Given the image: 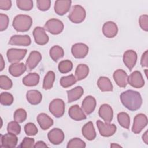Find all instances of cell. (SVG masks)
<instances>
[{"label": "cell", "instance_id": "cell-36", "mask_svg": "<svg viewBox=\"0 0 148 148\" xmlns=\"http://www.w3.org/2000/svg\"><path fill=\"white\" fill-rule=\"evenodd\" d=\"M17 7L22 10L29 11L33 8V1L31 0H17Z\"/></svg>", "mask_w": 148, "mask_h": 148}, {"label": "cell", "instance_id": "cell-17", "mask_svg": "<svg viewBox=\"0 0 148 148\" xmlns=\"http://www.w3.org/2000/svg\"><path fill=\"white\" fill-rule=\"evenodd\" d=\"M31 43V40L30 37L27 35H13L9 41V44L11 45H17V46H29Z\"/></svg>", "mask_w": 148, "mask_h": 148}, {"label": "cell", "instance_id": "cell-21", "mask_svg": "<svg viewBox=\"0 0 148 148\" xmlns=\"http://www.w3.org/2000/svg\"><path fill=\"white\" fill-rule=\"evenodd\" d=\"M69 117L74 120L81 121L86 119V116L82 108L78 105H74L70 107L68 110Z\"/></svg>", "mask_w": 148, "mask_h": 148}, {"label": "cell", "instance_id": "cell-3", "mask_svg": "<svg viewBox=\"0 0 148 148\" xmlns=\"http://www.w3.org/2000/svg\"><path fill=\"white\" fill-rule=\"evenodd\" d=\"M86 16L85 9L80 5H76L72 6L68 15L69 19L73 23L79 24L83 22Z\"/></svg>", "mask_w": 148, "mask_h": 148}, {"label": "cell", "instance_id": "cell-27", "mask_svg": "<svg viewBox=\"0 0 148 148\" xmlns=\"http://www.w3.org/2000/svg\"><path fill=\"white\" fill-rule=\"evenodd\" d=\"M83 93L84 90L81 86H77L70 90L67 91L68 102L71 103L79 99Z\"/></svg>", "mask_w": 148, "mask_h": 148}, {"label": "cell", "instance_id": "cell-32", "mask_svg": "<svg viewBox=\"0 0 148 148\" xmlns=\"http://www.w3.org/2000/svg\"><path fill=\"white\" fill-rule=\"evenodd\" d=\"M55 80V73L53 71H49L45 75L43 82V88L45 90H49L52 88L54 82Z\"/></svg>", "mask_w": 148, "mask_h": 148}, {"label": "cell", "instance_id": "cell-22", "mask_svg": "<svg viewBox=\"0 0 148 148\" xmlns=\"http://www.w3.org/2000/svg\"><path fill=\"white\" fill-rule=\"evenodd\" d=\"M96 106V100L91 95L87 96L83 101L82 109L87 114H90L93 112Z\"/></svg>", "mask_w": 148, "mask_h": 148}, {"label": "cell", "instance_id": "cell-19", "mask_svg": "<svg viewBox=\"0 0 148 148\" xmlns=\"http://www.w3.org/2000/svg\"><path fill=\"white\" fill-rule=\"evenodd\" d=\"M102 32L107 38H114L118 32L117 26L113 21H107L104 23L102 27Z\"/></svg>", "mask_w": 148, "mask_h": 148}, {"label": "cell", "instance_id": "cell-41", "mask_svg": "<svg viewBox=\"0 0 148 148\" xmlns=\"http://www.w3.org/2000/svg\"><path fill=\"white\" fill-rule=\"evenodd\" d=\"M12 86V81L7 76L1 75L0 76V87L1 89L9 90Z\"/></svg>", "mask_w": 148, "mask_h": 148}, {"label": "cell", "instance_id": "cell-48", "mask_svg": "<svg viewBox=\"0 0 148 148\" xmlns=\"http://www.w3.org/2000/svg\"><path fill=\"white\" fill-rule=\"evenodd\" d=\"M147 50H146L145 53H143L142 57H141V61H140V64L142 67H147L148 66V58H147Z\"/></svg>", "mask_w": 148, "mask_h": 148}, {"label": "cell", "instance_id": "cell-5", "mask_svg": "<svg viewBox=\"0 0 148 148\" xmlns=\"http://www.w3.org/2000/svg\"><path fill=\"white\" fill-rule=\"evenodd\" d=\"M44 29L51 34L58 35L63 31L64 24L60 20L51 18L46 21L44 25Z\"/></svg>", "mask_w": 148, "mask_h": 148}, {"label": "cell", "instance_id": "cell-33", "mask_svg": "<svg viewBox=\"0 0 148 148\" xmlns=\"http://www.w3.org/2000/svg\"><path fill=\"white\" fill-rule=\"evenodd\" d=\"M117 120L119 124L123 128L129 129L130 125V117L125 112H120L117 114Z\"/></svg>", "mask_w": 148, "mask_h": 148}, {"label": "cell", "instance_id": "cell-20", "mask_svg": "<svg viewBox=\"0 0 148 148\" xmlns=\"http://www.w3.org/2000/svg\"><path fill=\"white\" fill-rule=\"evenodd\" d=\"M116 83L120 87H125L128 84V75L123 69H117L113 73V75Z\"/></svg>", "mask_w": 148, "mask_h": 148}, {"label": "cell", "instance_id": "cell-38", "mask_svg": "<svg viewBox=\"0 0 148 148\" xmlns=\"http://www.w3.org/2000/svg\"><path fill=\"white\" fill-rule=\"evenodd\" d=\"M7 131L8 133L17 135L20 133L21 127L18 122L16 121H10L8 124Z\"/></svg>", "mask_w": 148, "mask_h": 148}, {"label": "cell", "instance_id": "cell-40", "mask_svg": "<svg viewBox=\"0 0 148 148\" xmlns=\"http://www.w3.org/2000/svg\"><path fill=\"white\" fill-rule=\"evenodd\" d=\"M68 148H84L86 147L85 142L78 138H75L71 139L67 145L66 146Z\"/></svg>", "mask_w": 148, "mask_h": 148}, {"label": "cell", "instance_id": "cell-18", "mask_svg": "<svg viewBox=\"0 0 148 148\" xmlns=\"http://www.w3.org/2000/svg\"><path fill=\"white\" fill-rule=\"evenodd\" d=\"M98 114L99 117L105 121V122L110 123L113 119V109L109 105L103 104L99 109Z\"/></svg>", "mask_w": 148, "mask_h": 148}, {"label": "cell", "instance_id": "cell-23", "mask_svg": "<svg viewBox=\"0 0 148 148\" xmlns=\"http://www.w3.org/2000/svg\"><path fill=\"white\" fill-rule=\"evenodd\" d=\"M83 136L88 140H92L96 137V132L91 121L86 123L82 129Z\"/></svg>", "mask_w": 148, "mask_h": 148}, {"label": "cell", "instance_id": "cell-37", "mask_svg": "<svg viewBox=\"0 0 148 148\" xmlns=\"http://www.w3.org/2000/svg\"><path fill=\"white\" fill-rule=\"evenodd\" d=\"M13 100H14V98L12 94L8 92H2L0 95V102L3 105H5V106L10 105L13 103Z\"/></svg>", "mask_w": 148, "mask_h": 148}, {"label": "cell", "instance_id": "cell-43", "mask_svg": "<svg viewBox=\"0 0 148 148\" xmlns=\"http://www.w3.org/2000/svg\"><path fill=\"white\" fill-rule=\"evenodd\" d=\"M51 5V1L50 0H37L36 6L39 10L41 11L47 10Z\"/></svg>", "mask_w": 148, "mask_h": 148}, {"label": "cell", "instance_id": "cell-47", "mask_svg": "<svg viewBox=\"0 0 148 148\" xmlns=\"http://www.w3.org/2000/svg\"><path fill=\"white\" fill-rule=\"evenodd\" d=\"M12 6V1L10 0H0V9L1 10H9Z\"/></svg>", "mask_w": 148, "mask_h": 148}, {"label": "cell", "instance_id": "cell-9", "mask_svg": "<svg viewBox=\"0 0 148 148\" xmlns=\"http://www.w3.org/2000/svg\"><path fill=\"white\" fill-rule=\"evenodd\" d=\"M33 36L36 43L39 45H46L49 41V36L44 28L36 27L33 31Z\"/></svg>", "mask_w": 148, "mask_h": 148}, {"label": "cell", "instance_id": "cell-7", "mask_svg": "<svg viewBox=\"0 0 148 148\" xmlns=\"http://www.w3.org/2000/svg\"><path fill=\"white\" fill-rule=\"evenodd\" d=\"M96 123L99 132L102 136L109 137L112 136L116 131L117 127L114 124H110L109 123L106 122L103 123L100 120H98Z\"/></svg>", "mask_w": 148, "mask_h": 148}, {"label": "cell", "instance_id": "cell-51", "mask_svg": "<svg viewBox=\"0 0 148 148\" xmlns=\"http://www.w3.org/2000/svg\"><path fill=\"white\" fill-rule=\"evenodd\" d=\"M1 71H2L3 69V68L5 66V62L3 59V57L2 56V54H1Z\"/></svg>", "mask_w": 148, "mask_h": 148}, {"label": "cell", "instance_id": "cell-25", "mask_svg": "<svg viewBox=\"0 0 148 148\" xmlns=\"http://www.w3.org/2000/svg\"><path fill=\"white\" fill-rule=\"evenodd\" d=\"M27 68L24 63H13L9 67V72L14 77H18L23 74Z\"/></svg>", "mask_w": 148, "mask_h": 148}, {"label": "cell", "instance_id": "cell-12", "mask_svg": "<svg viewBox=\"0 0 148 148\" xmlns=\"http://www.w3.org/2000/svg\"><path fill=\"white\" fill-rule=\"evenodd\" d=\"M42 60L41 54L37 51H32L30 53L25 62L27 69L31 71L34 69Z\"/></svg>", "mask_w": 148, "mask_h": 148}, {"label": "cell", "instance_id": "cell-39", "mask_svg": "<svg viewBox=\"0 0 148 148\" xmlns=\"http://www.w3.org/2000/svg\"><path fill=\"white\" fill-rule=\"evenodd\" d=\"M13 118L14 121L18 122V123H23L27 119V112L22 108L18 109L14 112Z\"/></svg>", "mask_w": 148, "mask_h": 148}, {"label": "cell", "instance_id": "cell-28", "mask_svg": "<svg viewBox=\"0 0 148 148\" xmlns=\"http://www.w3.org/2000/svg\"><path fill=\"white\" fill-rule=\"evenodd\" d=\"M39 75L35 72L29 73L23 79V83L28 87L35 86L39 82Z\"/></svg>", "mask_w": 148, "mask_h": 148}, {"label": "cell", "instance_id": "cell-16", "mask_svg": "<svg viewBox=\"0 0 148 148\" xmlns=\"http://www.w3.org/2000/svg\"><path fill=\"white\" fill-rule=\"evenodd\" d=\"M72 1L70 0H57L54 3V11L60 15L62 16L66 14L70 9Z\"/></svg>", "mask_w": 148, "mask_h": 148}, {"label": "cell", "instance_id": "cell-11", "mask_svg": "<svg viewBox=\"0 0 148 148\" xmlns=\"http://www.w3.org/2000/svg\"><path fill=\"white\" fill-rule=\"evenodd\" d=\"M71 52L76 58H83L88 53V47L82 43L74 44L71 48Z\"/></svg>", "mask_w": 148, "mask_h": 148}, {"label": "cell", "instance_id": "cell-42", "mask_svg": "<svg viewBox=\"0 0 148 148\" xmlns=\"http://www.w3.org/2000/svg\"><path fill=\"white\" fill-rule=\"evenodd\" d=\"M24 131L28 136H34L37 134L38 130L34 123H27L24 126Z\"/></svg>", "mask_w": 148, "mask_h": 148}, {"label": "cell", "instance_id": "cell-35", "mask_svg": "<svg viewBox=\"0 0 148 148\" xmlns=\"http://www.w3.org/2000/svg\"><path fill=\"white\" fill-rule=\"evenodd\" d=\"M73 68V64L72 62L68 60H65L61 61L58 66V68L59 71L62 73H66L70 72Z\"/></svg>", "mask_w": 148, "mask_h": 148}, {"label": "cell", "instance_id": "cell-50", "mask_svg": "<svg viewBox=\"0 0 148 148\" xmlns=\"http://www.w3.org/2000/svg\"><path fill=\"white\" fill-rule=\"evenodd\" d=\"M142 140H143V142L147 145L148 144V136H147V131H146L143 135H142Z\"/></svg>", "mask_w": 148, "mask_h": 148}, {"label": "cell", "instance_id": "cell-15", "mask_svg": "<svg viewBox=\"0 0 148 148\" xmlns=\"http://www.w3.org/2000/svg\"><path fill=\"white\" fill-rule=\"evenodd\" d=\"M128 83L134 88H139L144 86L145 81L141 73L135 71L128 77Z\"/></svg>", "mask_w": 148, "mask_h": 148}, {"label": "cell", "instance_id": "cell-52", "mask_svg": "<svg viewBox=\"0 0 148 148\" xmlns=\"http://www.w3.org/2000/svg\"><path fill=\"white\" fill-rule=\"evenodd\" d=\"M110 146L112 147H121L120 145H115L114 143H112L111 145H110Z\"/></svg>", "mask_w": 148, "mask_h": 148}, {"label": "cell", "instance_id": "cell-2", "mask_svg": "<svg viewBox=\"0 0 148 148\" xmlns=\"http://www.w3.org/2000/svg\"><path fill=\"white\" fill-rule=\"evenodd\" d=\"M32 24V20L29 16L18 14L14 18L12 25L18 32H26L30 29Z\"/></svg>", "mask_w": 148, "mask_h": 148}, {"label": "cell", "instance_id": "cell-24", "mask_svg": "<svg viewBox=\"0 0 148 148\" xmlns=\"http://www.w3.org/2000/svg\"><path fill=\"white\" fill-rule=\"evenodd\" d=\"M37 121L40 127L43 130H48L53 125V120L47 114L44 113H40L37 117Z\"/></svg>", "mask_w": 148, "mask_h": 148}, {"label": "cell", "instance_id": "cell-26", "mask_svg": "<svg viewBox=\"0 0 148 148\" xmlns=\"http://www.w3.org/2000/svg\"><path fill=\"white\" fill-rule=\"evenodd\" d=\"M26 98L29 103L35 105L40 103L42 99V95L38 90H31L27 91Z\"/></svg>", "mask_w": 148, "mask_h": 148}, {"label": "cell", "instance_id": "cell-30", "mask_svg": "<svg viewBox=\"0 0 148 148\" xmlns=\"http://www.w3.org/2000/svg\"><path fill=\"white\" fill-rule=\"evenodd\" d=\"M89 73V68L86 64H79L75 71V77L77 80H81L86 78Z\"/></svg>", "mask_w": 148, "mask_h": 148}, {"label": "cell", "instance_id": "cell-45", "mask_svg": "<svg viewBox=\"0 0 148 148\" xmlns=\"http://www.w3.org/2000/svg\"><path fill=\"white\" fill-rule=\"evenodd\" d=\"M35 140L33 138L25 137L20 145L18 146L19 147H33L34 146Z\"/></svg>", "mask_w": 148, "mask_h": 148}, {"label": "cell", "instance_id": "cell-34", "mask_svg": "<svg viewBox=\"0 0 148 148\" xmlns=\"http://www.w3.org/2000/svg\"><path fill=\"white\" fill-rule=\"evenodd\" d=\"M77 80L73 75H70L67 76H63L60 79V84L64 88L69 87L76 82Z\"/></svg>", "mask_w": 148, "mask_h": 148}, {"label": "cell", "instance_id": "cell-49", "mask_svg": "<svg viewBox=\"0 0 148 148\" xmlns=\"http://www.w3.org/2000/svg\"><path fill=\"white\" fill-rule=\"evenodd\" d=\"M47 145L43 141H38L36 143H35L34 147L38 148V147H47Z\"/></svg>", "mask_w": 148, "mask_h": 148}, {"label": "cell", "instance_id": "cell-13", "mask_svg": "<svg viewBox=\"0 0 148 148\" xmlns=\"http://www.w3.org/2000/svg\"><path fill=\"white\" fill-rule=\"evenodd\" d=\"M47 137L51 143L53 145H59L63 142L65 135L61 130L54 128L49 132Z\"/></svg>", "mask_w": 148, "mask_h": 148}, {"label": "cell", "instance_id": "cell-8", "mask_svg": "<svg viewBox=\"0 0 148 148\" xmlns=\"http://www.w3.org/2000/svg\"><path fill=\"white\" fill-rule=\"evenodd\" d=\"M147 124V118L146 116L143 113L138 114L134 117L132 131L134 134H139Z\"/></svg>", "mask_w": 148, "mask_h": 148}, {"label": "cell", "instance_id": "cell-31", "mask_svg": "<svg viewBox=\"0 0 148 148\" xmlns=\"http://www.w3.org/2000/svg\"><path fill=\"white\" fill-rule=\"evenodd\" d=\"M50 56L54 61L57 62L60 58H62L64 55V51L63 49L59 46H54L49 51Z\"/></svg>", "mask_w": 148, "mask_h": 148}, {"label": "cell", "instance_id": "cell-1", "mask_svg": "<svg viewBox=\"0 0 148 148\" xmlns=\"http://www.w3.org/2000/svg\"><path fill=\"white\" fill-rule=\"evenodd\" d=\"M120 100L122 104L131 111L139 109L142 104V98L140 93L132 90L122 92L120 95Z\"/></svg>", "mask_w": 148, "mask_h": 148}, {"label": "cell", "instance_id": "cell-46", "mask_svg": "<svg viewBox=\"0 0 148 148\" xmlns=\"http://www.w3.org/2000/svg\"><path fill=\"white\" fill-rule=\"evenodd\" d=\"M139 23L140 28L143 31H148V16L147 14L140 16L139 20Z\"/></svg>", "mask_w": 148, "mask_h": 148}, {"label": "cell", "instance_id": "cell-4", "mask_svg": "<svg viewBox=\"0 0 148 148\" xmlns=\"http://www.w3.org/2000/svg\"><path fill=\"white\" fill-rule=\"evenodd\" d=\"M49 109L54 117H61L65 112V103L61 99H54L50 103Z\"/></svg>", "mask_w": 148, "mask_h": 148}, {"label": "cell", "instance_id": "cell-14", "mask_svg": "<svg viewBox=\"0 0 148 148\" xmlns=\"http://www.w3.org/2000/svg\"><path fill=\"white\" fill-rule=\"evenodd\" d=\"M123 60L125 66L131 71L136 64L137 61V54L134 50H127L123 54Z\"/></svg>", "mask_w": 148, "mask_h": 148}, {"label": "cell", "instance_id": "cell-44", "mask_svg": "<svg viewBox=\"0 0 148 148\" xmlns=\"http://www.w3.org/2000/svg\"><path fill=\"white\" fill-rule=\"evenodd\" d=\"M9 24V17L7 15L1 13L0 14V31H3L5 30Z\"/></svg>", "mask_w": 148, "mask_h": 148}, {"label": "cell", "instance_id": "cell-6", "mask_svg": "<svg viewBox=\"0 0 148 148\" xmlns=\"http://www.w3.org/2000/svg\"><path fill=\"white\" fill-rule=\"evenodd\" d=\"M27 52V49L11 48L8 50L6 56L10 63H17L23 59Z\"/></svg>", "mask_w": 148, "mask_h": 148}, {"label": "cell", "instance_id": "cell-10", "mask_svg": "<svg viewBox=\"0 0 148 148\" xmlns=\"http://www.w3.org/2000/svg\"><path fill=\"white\" fill-rule=\"evenodd\" d=\"M18 138L16 135L12 134H6L1 135V147L13 148L16 146Z\"/></svg>", "mask_w": 148, "mask_h": 148}, {"label": "cell", "instance_id": "cell-29", "mask_svg": "<svg viewBox=\"0 0 148 148\" xmlns=\"http://www.w3.org/2000/svg\"><path fill=\"white\" fill-rule=\"evenodd\" d=\"M97 85L99 90L103 92L113 91V85L110 79L107 77H100L98 80Z\"/></svg>", "mask_w": 148, "mask_h": 148}]
</instances>
